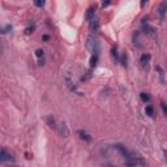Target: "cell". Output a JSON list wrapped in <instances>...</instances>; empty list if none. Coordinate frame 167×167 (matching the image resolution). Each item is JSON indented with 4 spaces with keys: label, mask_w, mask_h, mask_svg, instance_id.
Here are the masks:
<instances>
[{
    "label": "cell",
    "mask_w": 167,
    "mask_h": 167,
    "mask_svg": "<svg viewBox=\"0 0 167 167\" xmlns=\"http://www.w3.org/2000/svg\"><path fill=\"white\" fill-rule=\"evenodd\" d=\"M65 85H67V86L69 88V90H71V91H73V93H77L78 96H82V94H81V91L76 88V85L72 82V80H71L69 77H65Z\"/></svg>",
    "instance_id": "6"
},
{
    "label": "cell",
    "mask_w": 167,
    "mask_h": 167,
    "mask_svg": "<svg viewBox=\"0 0 167 167\" xmlns=\"http://www.w3.org/2000/svg\"><path fill=\"white\" fill-rule=\"evenodd\" d=\"M149 60H150V55L149 54H144L141 56V60H140V61H141V65H146Z\"/></svg>",
    "instance_id": "11"
},
{
    "label": "cell",
    "mask_w": 167,
    "mask_h": 167,
    "mask_svg": "<svg viewBox=\"0 0 167 167\" xmlns=\"http://www.w3.org/2000/svg\"><path fill=\"white\" fill-rule=\"evenodd\" d=\"M161 106H162V110H163V114H165V115H167V110H166V104H165V102H161Z\"/></svg>",
    "instance_id": "18"
},
{
    "label": "cell",
    "mask_w": 167,
    "mask_h": 167,
    "mask_svg": "<svg viewBox=\"0 0 167 167\" xmlns=\"http://www.w3.org/2000/svg\"><path fill=\"white\" fill-rule=\"evenodd\" d=\"M94 11H96L94 8H89V9H88V12H86V17H88V20L94 18Z\"/></svg>",
    "instance_id": "15"
},
{
    "label": "cell",
    "mask_w": 167,
    "mask_h": 167,
    "mask_svg": "<svg viewBox=\"0 0 167 167\" xmlns=\"http://www.w3.org/2000/svg\"><path fill=\"white\" fill-rule=\"evenodd\" d=\"M122 63H123L124 67L127 65V55H125V54H124V55H123V58H122Z\"/></svg>",
    "instance_id": "20"
},
{
    "label": "cell",
    "mask_w": 167,
    "mask_h": 167,
    "mask_svg": "<svg viewBox=\"0 0 167 167\" xmlns=\"http://www.w3.org/2000/svg\"><path fill=\"white\" fill-rule=\"evenodd\" d=\"M43 41H48V35H43Z\"/></svg>",
    "instance_id": "22"
},
{
    "label": "cell",
    "mask_w": 167,
    "mask_h": 167,
    "mask_svg": "<svg viewBox=\"0 0 167 167\" xmlns=\"http://www.w3.org/2000/svg\"><path fill=\"white\" fill-rule=\"evenodd\" d=\"M12 159L13 158H12L11 153H8L4 149L0 150V162H9V161H12Z\"/></svg>",
    "instance_id": "7"
},
{
    "label": "cell",
    "mask_w": 167,
    "mask_h": 167,
    "mask_svg": "<svg viewBox=\"0 0 167 167\" xmlns=\"http://www.w3.org/2000/svg\"><path fill=\"white\" fill-rule=\"evenodd\" d=\"M125 163L128 167H144V166H146V162L144 161L142 158L135 157V155H132L131 158L125 159Z\"/></svg>",
    "instance_id": "1"
},
{
    "label": "cell",
    "mask_w": 167,
    "mask_h": 167,
    "mask_svg": "<svg viewBox=\"0 0 167 167\" xmlns=\"http://www.w3.org/2000/svg\"><path fill=\"white\" fill-rule=\"evenodd\" d=\"M86 46L88 48L93 52V55H98V51H99V42H98L97 38H94L93 35L88 38V42H86Z\"/></svg>",
    "instance_id": "2"
},
{
    "label": "cell",
    "mask_w": 167,
    "mask_h": 167,
    "mask_svg": "<svg viewBox=\"0 0 167 167\" xmlns=\"http://www.w3.org/2000/svg\"><path fill=\"white\" fill-rule=\"evenodd\" d=\"M34 5H37V7H43V5H44V1H43V0H42V1H41V0H35V1H34Z\"/></svg>",
    "instance_id": "17"
},
{
    "label": "cell",
    "mask_w": 167,
    "mask_h": 167,
    "mask_svg": "<svg viewBox=\"0 0 167 167\" xmlns=\"http://www.w3.org/2000/svg\"><path fill=\"white\" fill-rule=\"evenodd\" d=\"M145 112L148 116H153L154 115V109H153V106H150V104H148V106L145 107Z\"/></svg>",
    "instance_id": "13"
},
{
    "label": "cell",
    "mask_w": 167,
    "mask_h": 167,
    "mask_svg": "<svg viewBox=\"0 0 167 167\" xmlns=\"http://www.w3.org/2000/svg\"><path fill=\"white\" fill-rule=\"evenodd\" d=\"M157 72L159 73V77H161V81H162V84H165V71L162 69L159 65H157Z\"/></svg>",
    "instance_id": "12"
},
{
    "label": "cell",
    "mask_w": 167,
    "mask_h": 167,
    "mask_svg": "<svg viewBox=\"0 0 167 167\" xmlns=\"http://www.w3.org/2000/svg\"><path fill=\"white\" fill-rule=\"evenodd\" d=\"M166 9H167V3H166V1H162L161 4H159L158 9H157V13H158V16H159V18H161V21H163V20H165Z\"/></svg>",
    "instance_id": "4"
},
{
    "label": "cell",
    "mask_w": 167,
    "mask_h": 167,
    "mask_svg": "<svg viewBox=\"0 0 167 167\" xmlns=\"http://www.w3.org/2000/svg\"><path fill=\"white\" fill-rule=\"evenodd\" d=\"M77 135L80 136V139H81V140H84V141H90V140H91V136H90L88 132L82 131V129L77 131Z\"/></svg>",
    "instance_id": "8"
},
{
    "label": "cell",
    "mask_w": 167,
    "mask_h": 167,
    "mask_svg": "<svg viewBox=\"0 0 167 167\" xmlns=\"http://www.w3.org/2000/svg\"><path fill=\"white\" fill-rule=\"evenodd\" d=\"M11 167H16V166H11Z\"/></svg>",
    "instance_id": "24"
},
{
    "label": "cell",
    "mask_w": 167,
    "mask_h": 167,
    "mask_svg": "<svg viewBox=\"0 0 167 167\" xmlns=\"http://www.w3.org/2000/svg\"><path fill=\"white\" fill-rule=\"evenodd\" d=\"M140 98H141V99H142L145 103H149V102H150V97H149L148 93H141V94H140Z\"/></svg>",
    "instance_id": "14"
},
{
    "label": "cell",
    "mask_w": 167,
    "mask_h": 167,
    "mask_svg": "<svg viewBox=\"0 0 167 167\" xmlns=\"http://www.w3.org/2000/svg\"><path fill=\"white\" fill-rule=\"evenodd\" d=\"M35 55H37V58H39V64H43V50L42 48H37L35 50Z\"/></svg>",
    "instance_id": "10"
},
{
    "label": "cell",
    "mask_w": 167,
    "mask_h": 167,
    "mask_svg": "<svg viewBox=\"0 0 167 167\" xmlns=\"http://www.w3.org/2000/svg\"><path fill=\"white\" fill-rule=\"evenodd\" d=\"M47 123H48V125H50L52 129L56 131V128H58V123H56V120H55L54 117H52V116H48V117H47Z\"/></svg>",
    "instance_id": "9"
},
{
    "label": "cell",
    "mask_w": 167,
    "mask_h": 167,
    "mask_svg": "<svg viewBox=\"0 0 167 167\" xmlns=\"http://www.w3.org/2000/svg\"><path fill=\"white\" fill-rule=\"evenodd\" d=\"M97 61H98V55H93V56H91V60H90L91 68L96 67V65H97Z\"/></svg>",
    "instance_id": "16"
},
{
    "label": "cell",
    "mask_w": 167,
    "mask_h": 167,
    "mask_svg": "<svg viewBox=\"0 0 167 167\" xmlns=\"http://www.w3.org/2000/svg\"><path fill=\"white\" fill-rule=\"evenodd\" d=\"M112 56L115 60H117V52H116V47L115 48H112Z\"/></svg>",
    "instance_id": "21"
},
{
    "label": "cell",
    "mask_w": 167,
    "mask_h": 167,
    "mask_svg": "<svg viewBox=\"0 0 167 167\" xmlns=\"http://www.w3.org/2000/svg\"><path fill=\"white\" fill-rule=\"evenodd\" d=\"M110 4V1H106V3H103V4H102V7H106V5H109Z\"/></svg>",
    "instance_id": "23"
},
{
    "label": "cell",
    "mask_w": 167,
    "mask_h": 167,
    "mask_svg": "<svg viewBox=\"0 0 167 167\" xmlns=\"http://www.w3.org/2000/svg\"><path fill=\"white\" fill-rule=\"evenodd\" d=\"M33 29H34V26H29V28H26L25 33L26 34H30V33H33Z\"/></svg>",
    "instance_id": "19"
},
{
    "label": "cell",
    "mask_w": 167,
    "mask_h": 167,
    "mask_svg": "<svg viewBox=\"0 0 167 167\" xmlns=\"http://www.w3.org/2000/svg\"><path fill=\"white\" fill-rule=\"evenodd\" d=\"M89 29H90V31H93V33H97L98 30H99V21H98V18H91L89 20Z\"/></svg>",
    "instance_id": "5"
},
{
    "label": "cell",
    "mask_w": 167,
    "mask_h": 167,
    "mask_svg": "<svg viewBox=\"0 0 167 167\" xmlns=\"http://www.w3.org/2000/svg\"><path fill=\"white\" fill-rule=\"evenodd\" d=\"M115 149H116L117 152H119L120 154H122V155H123L125 159H128V158H131V157L133 155L132 153H131V152H128V150L125 149V146H124V145H122V144H116V145H115Z\"/></svg>",
    "instance_id": "3"
}]
</instances>
